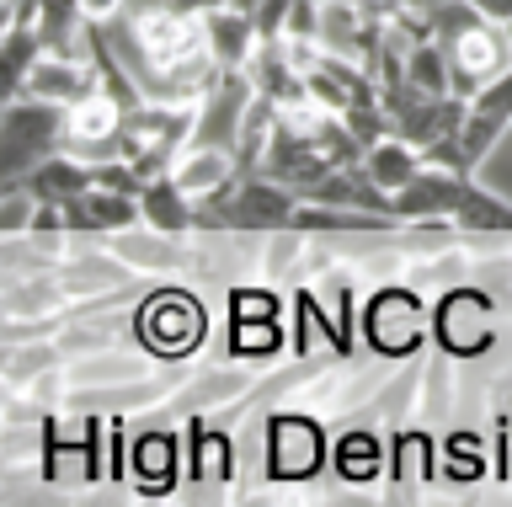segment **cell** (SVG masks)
Returning <instances> with one entry per match:
<instances>
[{
	"instance_id": "1",
	"label": "cell",
	"mask_w": 512,
	"mask_h": 507,
	"mask_svg": "<svg viewBox=\"0 0 512 507\" xmlns=\"http://www.w3.org/2000/svg\"><path fill=\"white\" fill-rule=\"evenodd\" d=\"M427 17H432V38H438V49L448 54L454 91H459L464 102H470L480 86H491L496 75L512 70L507 27L491 22L486 11H475L470 0H443V6H432Z\"/></svg>"
},
{
	"instance_id": "2",
	"label": "cell",
	"mask_w": 512,
	"mask_h": 507,
	"mask_svg": "<svg viewBox=\"0 0 512 507\" xmlns=\"http://www.w3.org/2000/svg\"><path fill=\"white\" fill-rule=\"evenodd\" d=\"M203 123V102H160L150 97L144 107L123 118V134H118V161H128L144 182L150 177H166V171L182 161L187 139L198 134Z\"/></svg>"
},
{
	"instance_id": "3",
	"label": "cell",
	"mask_w": 512,
	"mask_h": 507,
	"mask_svg": "<svg viewBox=\"0 0 512 507\" xmlns=\"http://www.w3.org/2000/svg\"><path fill=\"white\" fill-rule=\"evenodd\" d=\"M299 214V193H288L267 171H240L230 187L198 203V230H235V235H272L288 230Z\"/></svg>"
},
{
	"instance_id": "4",
	"label": "cell",
	"mask_w": 512,
	"mask_h": 507,
	"mask_svg": "<svg viewBox=\"0 0 512 507\" xmlns=\"http://www.w3.org/2000/svg\"><path fill=\"white\" fill-rule=\"evenodd\" d=\"M134 337L155 363H187L208 337V310L192 289H155L134 310Z\"/></svg>"
},
{
	"instance_id": "5",
	"label": "cell",
	"mask_w": 512,
	"mask_h": 507,
	"mask_svg": "<svg viewBox=\"0 0 512 507\" xmlns=\"http://www.w3.org/2000/svg\"><path fill=\"white\" fill-rule=\"evenodd\" d=\"M358 315H363L368 347H374L384 363H406L432 331V305L411 289V283H384V289H374L363 299Z\"/></svg>"
},
{
	"instance_id": "6",
	"label": "cell",
	"mask_w": 512,
	"mask_h": 507,
	"mask_svg": "<svg viewBox=\"0 0 512 507\" xmlns=\"http://www.w3.org/2000/svg\"><path fill=\"white\" fill-rule=\"evenodd\" d=\"M139 54H144V86L160 81V75L192 65V59L214 54L208 49V27H203V11H187V6H160V11H144V17L128 22Z\"/></svg>"
},
{
	"instance_id": "7",
	"label": "cell",
	"mask_w": 512,
	"mask_h": 507,
	"mask_svg": "<svg viewBox=\"0 0 512 507\" xmlns=\"http://www.w3.org/2000/svg\"><path fill=\"white\" fill-rule=\"evenodd\" d=\"M0 134H6L0 139V171H6V182H16L38 161L64 150V107L43 102V97H16V102H6Z\"/></svg>"
},
{
	"instance_id": "8",
	"label": "cell",
	"mask_w": 512,
	"mask_h": 507,
	"mask_svg": "<svg viewBox=\"0 0 512 507\" xmlns=\"http://www.w3.org/2000/svg\"><path fill=\"white\" fill-rule=\"evenodd\" d=\"M432 337L448 358H480L496 347V310L480 289H448L432 305Z\"/></svg>"
},
{
	"instance_id": "9",
	"label": "cell",
	"mask_w": 512,
	"mask_h": 507,
	"mask_svg": "<svg viewBox=\"0 0 512 507\" xmlns=\"http://www.w3.org/2000/svg\"><path fill=\"white\" fill-rule=\"evenodd\" d=\"M507 129H512V70L496 75L491 86H480L475 97L464 102V129H459L454 166L475 177V166L496 150V139H502Z\"/></svg>"
},
{
	"instance_id": "10",
	"label": "cell",
	"mask_w": 512,
	"mask_h": 507,
	"mask_svg": "<svg viewBox=\"0 0 512 507\" xmlns=\"http://www.w3.org/2000/svg\"><path fill=\"white\" fill-rule=\"evenodd\" d=\"M326 459V433L304 411H278L267 422V475L272 481H310Z\"/></svg>"
},
{
	"instance_id": "11",
	"label": "cell",
	"mask_w": 512,
	"mask_h": 507,
	"mask_svg": "<svg viewBox=\"0 0 512 507\" xmlns=\"http://www.w3.org/2000/svg\"><path fill=\"white\" fill-rule=\"evenodd\" d=\"M464 187H470V171H454V166H438L427 161L416 177L400 187L390 198L395 219H406V225H432V219H454Z\"/></svg>"
},
{
	"instance_id": "12",
	"label": "cell",
	"mask_w": 512,
	"mask_h": 507,
	"mask_svg": "<svg viewBox=\"0 0 512 507\" xmlns=\"http://www.w3.org/2000/svg\"><path fill=\"white\" fill-rule=\"evenodd\" d=\"M128 475H134V486L144 497H166L176 491L182 481V438L171 433V427H150V433H139L128 443Z\"/></svg>"
},
{
	"instance_id": "13",
	"label": "cell",
	"mask_w": 512,
	"mask_h": 507,
	"mask_svg": "<svg viewBox=\"0 0 512 507\" xmlns=\"http://www.w3.org/2000/svg\"><path fill=\"white\" fill-rule=\"evenodd\" d=\"M171 177H176V187H182L192 203H203V198H214L219 187H230L240 177V155H235V145L198 139V145L182 150V161L171 166Z\"/></svg>"
},
{
	"instance_id": "14",
	"label": "cell",
	"mask_w": 512,
	"mask_h": 507,
	"mask_svg": "<svg viewBox=\"0 0 512 507\" xmlns=\"http://www.w3.org/2000/svg\"><path fill=\"white\" fill-rule=\"evenodd\" d=\"M139 219H144L139 198L118 193V187H102V182L91 193H80L75 203H64V230H80V235H118V230H134Z\"/></svg>"
},
{
	"instance_id": "15",
	"label": "cell",
	"mask_w": 512,
	"mask_h": 507,
	"mask_svg": "<svg viewBox=\"0 0 512 507\" xmlns=\"http://www.w3.org/2000/svg\"><path fill=\"white\" fill-rule=\"evenodd\" d=\"M16 182H22L43 209H64V203H75L80 193H91V187H96V166L80 161V155H70V150H59V155L38 161L27 177H16Z\"/></svg>"
},
{
	"instance_id": "16",
	"label": "cell",
	"mask_w": 512,
	"mask_h": 507,
	"mask_svg": "<svg viewBox=\"0 0 512 507\" xmlns=\"http://www.w3.org/2000/svg\"><path fill=\"white\" fill-rule=\"evenodd\" d=\"M102 86V75H96V59H70V54H43L38 65H32L27 75V91L22 97H43V102H59V107H70L80 102L86 91Z\"/></svg>"
},
{
	"instance_id": "17",
	"label": "cell",
	"mask_w": 512,
	"mask_h": 507,
	"mask_svg": "<svg viewBox=\"0 0 512 507\" xmlns=\"http://www.w3.org/2000/svg\"><path fill=\"white\" fill-rule=\"evenodd\" d=\"M203 27H208V49H214V59L230 75H246L251 59H256V43H262V33H256V17L240 6H214L203 11Z\"/></svg>"
},
{
	"instance_id": "18",
	"label": "cell",
	"mask_w": 512,
	"mask_h": 507,
	"mask_svg": "<svg viewBox=\"0 0 512 507\" xmlns=\"http://www.w3.org/2000/svg\"><path fill=\"white\" fill-rule=\"evenodd\" d=\"M427 481H432V433L427 427H400L390 443V502L422 497Z\"/></svg>"
},
{
	"instance_id": "19",
	"label": "cell",
	"mask_w": 512,
	"mask_h": 507,
	"mask_svg": "<svg viewBox=\"0 0 512 507\" xmlns=\"http://www.w3.org/2000/svg\"><path fill=\"white\" fill-rule=\"evenodd\" d=\"M139 214H144V225H155V230H166V235H192V230H198V203L176 187L171 171H166V177L144 182Z\"/></svg>"
},
{
	"instance_id": "20",
	"label": "cell",
	"mask_w": 512,
	"mask_h": 507,
	"mask_svg": "<svg viewBox=\"0 0 512 507\" xmlns=\"http://www.w3.org/2000/svg\"><path fill=\"white\" fill-rule=\"evenodd\" d=\"M230 459H235L230 433L208 427V417H192L187 422V475H192V481L224 486V481H230Z\"/></svg>"
},
{
	"instance_id": "21",
	"label": "cell",
	"mask_w": 512,
	"mask_h": 507,
	"mask_svg": "<svg viewBox=\"0 0 512 507\" xmlns=\"http://www.w3.org/2000/svg\"><path fill=\"white\" fill-rule=\"evenodd\" d=\"M422 166H427V155L416 150L411 139H400V134H384L379 145H368V150H363V171H368V177H374L390 198H395L400 187H406Z\"/></svg>"
},
{
	"instance_id": "22",
	"label": "cell",
	"mask_w": 512,
	"mask_h": 507,
	"mask_svg": "<svg viewBox=\"0 0 512 507\" xmlns=\"http://www.w3.org/2000/svg\"><path fill=\"white\" fill-rule=\"evenodd\" d=\"M448 225H454L459 235H512V203L496 198L491 187H480L470 177V187H464V198H459V209H454Z\"/></svg>"
},
{
	"instance_id": "23",
	"label": "cell",
	"mask_w": 512,
	"mask_h": 507,
	"mask_svg": "<svg viewBox=\"0 0 512 507\" xmlns=\"http://www.w3.org/2000/svg\"><path fill=\"white\" fill-rule=\"evenodd\" d=\"M384 465H390V449H384V438L368 433V427H358V433H347L342 443H336V475L352 481V486L379 481Z\"/></svg>"
},
{
	"instance_id": "24",
	"label": "cell",
	"mask_w": 512,
	"mask_h": 507,
	"mask_svg": "<svg viewBox=\"0 0 512 507\" xmlns=\"http://www.w3.org/2000/svg\"><path fill=\"white\" fill-rule=\"evenodd\" d=\"M38 59H43L38 27H6V33H0V75H6V102H16L27 91V75H32Z\"/></svg>"
},
{
	"instance_id": "25",
	"label": "cell",
	"mask_w": 512,
	"mask_h": 507,
	"mask_svg": "<svg viewBox=\"0 0 512 507\" xmlns=\"http://www.w3.org/2000/svg\"><path fill=\"white\" fill-rule=\"evenodd\" d=\"M443 475L448 481H480L486 475V443L475 433H448L443 438Z\"/></svg>"
},
{
	"instance_id": "26",
	"label": "cell",
	"mask_w": 512,
	"mask_h": 507,
	"mask_svg": "<svg viewBox=\"0 0 512 507\" xmlns=\"http://www.w3.org/2000/svg\"><path fill=\"white\" fill-rule=\"evenodd\" d=\"M283 347V331L278 321H230V358L246 363V358H272Z\"/></svg>"
},
{
	"instance_id": "27",
	"label": "cell",
	"mask_w": 512,
	"mask_h": 507,
	"mask_svg": "<svg viewBox=\"0 0 512 507\" xmlns=\"http://www.w3.org/2000/svg\"><path fill=\"white\" fill-rule=\"evenodd\" d=\"M448 363H454V358L438 353V358L422 369V385H416V395H427V401H422V417H443V411L454 406V374H448Z\"/></svg>"
},
{
	"instance_id": "28",
	"label": "cell",
	"mask_w": 512,
	"mask_h": 507,
	"mask_svg": "<svg viewBox=\"0 0 512 507\" xmlns=\"http://www.w3.org/2000/svg\"><path fill=\"white\" fill-rule=\"evenodd\" d=\"M230 321H278V294H267V289H235L230 294Z\"/></svg>"
},
{
	"instance_id": "29",
	"label": "cell",
	"mask_w": 512,
	"mask_h": 507,
	"mask_svg": "<svg viewBox=\"0 0 512 507\" xmlns=\"http://www.w3.org/2000/svg\"><path fill=\"white\" fill-rule=\"evenodd\" d=\"M358 6L374 22H395V17H406V11H416V0H358Z\"/></svg>"
},
{
	"instance_id": "30",
	"label": "cell",
	"mask_w": 512,
	"mask_h": 507,
	"mask_svg": "<svg viewBox=\"0 0 512 507\" xmlns=\"http://www.w3.org/2000/svg\"><path fill=\"white\" fill-rule=\"evenodd\" d=\"M80 11H86V22L107 27L112 17H123V0H80Z\"/></svg>"
},
{
	"instance_id": "31",
	"label": "cell",
	"mask_w": 512,
	"mask_h": 507,
	"mask_svg": "<svg viewBox=\"0 0 512 507\" xmlns=\"http://www.w3.org/2000/svg\"><path fill=\"white\" fill-rule=\"evenodd\" d=\"M470 6H475V11H486V17H491V22H502V27L512 22V0H470Z\"/></svg>"
},
{
	"instance_id": "32",
	"label": "cell",
	"mask_w": 512,
	"mask_h": 507,
	"mask_svg": "<svg viewBox=\"0 0 512 507\" xmlns=\"http://www.w3.org/2000/svg\"><path fill=\"white\" fill-rule=\"evenodd\" d=\"M176 6H187V11H214V6H240V0H176Z\"/></svg>"
},
{
	"instance_id": "33",
	"label": "cell",
	"mask_w": 512,
	"mask_h": 507,
	"mask_svg": "<svg viewBox=\"0 0 512 507\" xmlns=\"http://www.w3.org/2000/svg\"><path fill=\"white\" fill-rule=\"evenodd\" d=\"M507 43H512V22H507Z\"/></svg>"
},
{
	"instance_id": "34",
	"label": "cell",
	"mask_w": 512,
	"mask_h": 507,
	"mask_svg": "<svg viewBox=\"0 0 512 507\" xmlns=\"http://www.w3.org/2000/svg\"><path fill=\"white\" fill-rule=\"evenodd\" d=\"M320 6H331V0H320Z\"/></svg>"
}]
</instances>
